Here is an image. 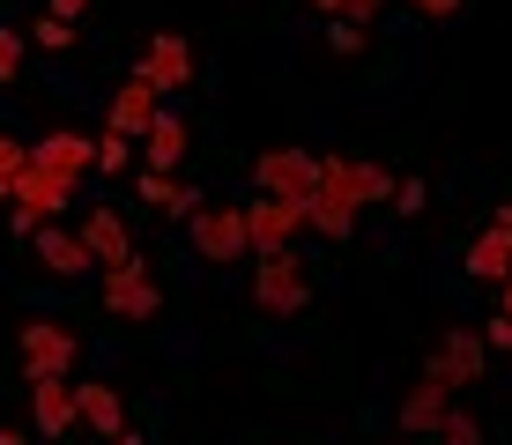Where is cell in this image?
Masks as SVG:
<instances>
[{
    "mask_svg": "<svg viewBox=\"0 0 512 445\" xmlns=\"http://www.w3.org/2000/svg\"><path fill=\"white\" fill-rule=\"evenodd\" d=\"M253 305L275 312V319H290V312L312 305V275H305V260H297V245H290V253H260L253 260Z\"/></svg>",
    "mask_w": 512,
    "mask_h": 445,
    "instance_id": "obj_1",
    "label": "cell"
},
{
    "mask_svg": "<svg viewBox=\"0 0 512 445\" xmlns=\"http://www.w3.org/2000/svg\"><path fill=\"white\" fill-rule=\"evenodd\" d=\"M386 193H394V178H386V164H372V156H320V201L372 208Z\"/></svg>",
    "mask_w": 512,
    "mask_h": 445,
    "instance_id": "obj_2",
    "label": "cell"
},
{
    "mask_svg": "<svg viewBox=\"0 0 512 445\" xmlns=\"http://www.w3.org/2000/svg\"><path fill=\"white\" fill-rule=\"evenodd\" d=\"M193 230V253H201L208 267H238V260H253V238H245V208H193L186 216Z\"/></svg>",
    "mask_w": 512,
    "mask_h": 445,
    "instance_id": "obj_3",
    "label": "cell"
},
{
    "mask_svg": "<svg viewBox=\"0 0 512 445\" xmlns=\"http://www.w3.org/2000/svg\"><path fill=\"white\" fill-rule=\"evenodd\" d=\"M15 349H23V379H75V356H82V342L60 319H30L15 334Z\"/></svg>",
    "mask_w": 512,
    "mask_h": 445,
    "instance_id": "obj_4",
    "label": "cell"
},
{
    "mask_svg": "<svg viewBox=\"0 0 512 445\" xmlns=\"http://www.w3.org/2000/svg\"><path fill=\"white\" fill-rule=\"evenodd\" d=\"M253 186L268 193V201H312V193H320V156L312 149H260Z\"/></svg>",
    "mask_w": 512,
    "mask_h": 445,
    "instance_id": "obj_5",
    "label": "cell"
},
{
    "mask_svg": "<svg viewBox=\"0 0 512 445\" xmlns=\"http://www.w3.org/2000/svg\"><path fill=\"white\" fill-rule=\"evenodd\" d=\"M104 312L112 319H156L164 312V290H156V275H149V260H119V267H104Z\"/></svg>",
    "mask_w": 512,
    "mask_h": 445,
    "instance_id": "obj_6",
    "label": "cell"
},
{
    "mask_svg": "<svg viewBox=\"0 0 512 445\" xmlns=\"http://www.w3.org/2000/svg\"><path fill=\"white\" fill-rule=\"evenodd\" d=\"M483 371H490V349H483V334H475V327H453L446 342L431 349L423 379H431V386H446V394H461V386H475Z\"/></svg>",
    "mask_w": 512,
    "mask_h": 445,
    "instance_id": "obj_7",
    "label": "cell"
},
{
    "mask_svg": "<svg viewBox=\"0 0 512 445\" xmlns=\"http://www.w3.org/2000/svg\"><path fill=\"white\" fill-rule=\"evenodd\" d=\"M297 230H305V201H268V193H253V201H245V238H253V260H260V253H290Z\"/></svg>",
    "mask_w": 512,
    "mask_h": 445,
    "instance_id": "obj_8",
    "label": "cell"
},
{
    "mask_svg": "<svg viewBox=\"0 0 512 445\" xmlns=\"http://www.w3.org/2000/svg\"><path fill=\"white\" fill-rule=\"evenodd\" d=\"M75 186H82V178H60V171H45V164H23V171H15V186H8V208H30L38 223H52V216L75 208Z\"/></svg>",
    "mask_w": 512,
    "mask_h": 445,
    "instance_id": "obj_9",
    "label": "cell"
},
{
    "mask_svg": "<svg viewBox=\"0 0 512 445\" xmlns=\"http://www.w3.org/2000/svg\"><path fill=\"white\" fill-rule=\"evenodd\" d=\"M156 119H164V89L141 82V75H127L112 89V104H104V134H127V141H141Z\"/></svg>",
    "mask_w": 512,
    "mask_h": 445,
    "instance_id": "obj_10",
    "label": "cell"
},
{
    "mask_svg": "<svg viewBox=\"0 0 512 445\" xmlns=\"http://www.w3.org/2000/svg\"><path fill=\"white\" fill-rule=\"evenodd\" d=\"M134 75H141V82H156V89H186V82H193V45L179 38V30H156Z\"/></svg>",
    "mask_w": 512,
    "mask_h": 445,
    "instance_id": "obj_11",
    "label": "cell"
},
{
    "mask_svg": "<svg viewBox=\"0 0 512 445\" xmlns=\"http://www.w3.org/2000/svg\"><path fill=\"white\" fill-rule=\"evenodd\" d=\"M30 164H45V171H60V178H90L97 171V141L75 134V127H52L38 149H30Z\"/></svg>",
    "mask_w": 512,
    "mask_h": 445,
    "instance_id": "obj_12",
    "label": "cell"
},
{
    "mask_svg": "<svg viewBox=\"0 0 512 445\" xmlns=\"http://www.w3.org/2000/svg\"><path fill=\"white\" fill-rule=\"evenodd\" d=\"M30 423H38L45 438H67L75 431V379H30Z\"/></svg>",
    "mask_w": 512,
    "mask_h": 445,
    "instance_id": "obj_13",
    "label": "cell"
},
{
    "mask_svg": "<svg viewBox=\"0 0 512 445\" xmlns=\"http://www.w3.org/2000/svg\"><path fill=\"white\" fill-rule=\"evenodd\" d=\"M75 238L90 245V260H97V267H119V260H134V238H127V216H119V208H90Z\"/></svg>",
    "mask_w": 512,
    "mask_h": 445,
    "instance_id": "obj_14",
    "label": "cell"
},
{
    "mask_svg": "<svg viewBox=\"0 0 512 445\" xmlns=\"http://www.w3.org/2000/svg\"><path fill=\"white\" fill-rule=\"evenodd\" d=\"M30 245H38L45 275H60V282H75V275H90V267H97V260H90V245H82L75 230H60V223H45V230H38Z\"/></svg>",
    "mask_w": 512,
    "mask_h": 445,
    "instance_id": "obj_15",
    "label": "cell"
},
{
    "mask_svg": "<svg viewBox=\"0 0 512 445\" xmlns=\"http://www.w3.org/2000/svg\"><path fill=\"white\" fill-rule=\"evenodd\" d=\"M186 149H193V127L179 112H164L149 134H141V156H149V171H164V178H179V164H186Z\"/></svg>",
    "mask_w": 512,
    "mask_h": 445,
    "instance_id": "obj_16",
    "label": "cell"
},
{
    "mask_svg": "<svg viewBox=\"0 0 512 445\" xmlns=\"http://www.w3.org/2000/svg\"><path fill=\"white\" fill-rule=\"evenodd\" d=\"M446 408H453V394H446V386L416 379L409 394H401V431H409V438H438V423H446Z\"/></svg>",
    "mask_w": 512,
    "mask_h": 445,
    "instance_id": "obj_17",
    "label": "cell"
},
{
    "mask_svg": "<svg viewBox=\"0 0 512 445\" xmlns=\"http://www.w3.org/2000/svg\"><path fill=\"white\" fill-rule=\"evenodd\" d=\"M134 201H141V208H156V216H179V223H186L193 208H201V193H193L186 178H164V171H141V178H134Z\"/></svg>",
    "mask_w": 512,
    "mask_h": 445,
    "instance_id": "obj_18",
    "label": "cell"
},
{
    "mask_svg": "<svg viewBox=\"0 0 512 445\" xmlns=\"http://www.w3.org/2000/svg\"><path fill=\"white\" fill-rule=\"evenodd\" d=\"M75 416L82 423H90V431L97 438H119V431H127V401H119V386H75Z\"/></svg>",
    "mask_w": 512,
    "mask_h": 445,
    "instance_id": "obj_19",
    "label": "cell"
},
{
    "mask_svg": "<svg viewBox=\"0 0 512 445\" xmlns=\"http://www.w3.org/2000/svg\"><path fill=\"white\" fill-rule=\"evenodd\" d=\"M461 267H468L475 282H505V267H512V230H505V223H490L483 238L468 245V260H461Z\"/></svg>",
    "mask_w": 512,
    "mask_h": 445,
    "instance_id": "obj_20",
    "label": "cell"
},
{
    "mask_svg": "<svg viewBox=\"0 0 512 445\" xmlns=\"http://www.w3.org/2000/svg\"><path fill=\"white\" fill-rule=\"evenodd\" d=\"M305 230H320V238H334V245H342L349 230H357V208H342V201H320V193H312V201H305Z\"/></svg>",
    "mask_w": 512,
    "mask_h": 445,
    "instance_id": "obj_21",
    "label": "cell"
},
{
    "mask_svg": "<svg viewBox=\"0 0 512 445\" xmlns=\"http://www.w3.org/2000/svg\"><path fill=\"white\" fill-rule=\"evenodd\" d=\"M23 38H30V45H45V52H67V45H75V23H60V15H38Z\"/></svg>",
    "mask_w": 512,
    "mask_h": 445,
    "instance_id": "obj_22",
    "label": "cell"
},
{
    "mask_svg": "<svg viewBox=\"0 0 512 445\" xmlns=\"http://www.w3.org/2000/svg\"><path fill=\"white\" fill-rule=\"evenodd\" d=\"M438 445H483V423H475L468 408H446V423H438Z\"/></svg>",
    "mask_w": 512,
    "mask_h": 445,
    "instance_id": "obj_23",
    "label": "cell"
},
{
    "mask_svg": "<svg viewBox=\"0 0 512 445\" xmlns=\"http://www.w3.org/2000/svg\"><path fill=\"white\" fill-rule=\"evenodd\" d=\"M127 164H134V141H127V134H104V141H97V171L112 178V171H127Z\"/></svg>",
    "mask_w": 512,
    "mask_h": 445,
    "instance_id": "obj_24",
    "label": "cell"
},
{
    "mask_svg": "<svg viewBox=\"0 0 512 445\" xmlns=\"http://www.w3.org/2000/svg\"><path fill=\"white\" fill-rule=\"evenodd\" d=\"M23 45H30L23 30H0V89H8L15 75H23Z\"/></svg>",
    "mask_w": 512,
    "mask_h": 445,
    "instance_id": "obj_25",
    "label": "cell"
},
{
    "mask_svg": "<svg viewBox=\"0 0 512 445\" xmlns=\"http://www.w3.org/2000/svg\"><path fill=\"white\" fill-rule=\"evenodd\" d=\"M23 164H30V149H23L15 134H0V193L15 186V171H23Z\"/></svg>",
    "mask_w": 512,
    "mask_h": 445,
    "instance_id": "obj_26",
    "label": "cell"
},
{
    "mask_svg": "<svg viewBox=\"0 0 512 445\" xmlns=\"http://www.w3.org/2000/svg\"><path fill=\"white\" fill-rule=\"evenodd\" d=\"M379 15H386V0H342V23H357V30H372ZM327 23H334V15H327Z\"/></svg>",
    "mask_w": 512,
    "mask_h": 445,
    "instance_id": "obj_27",
    "label": "cell"
},
{
    "mask_svg": "<svg viewBox=\"0 0 512 445\" xmlns=\"http://www.w3.org/2000/svg\"><path fill=\"white\" fill-rule=\"evenodd\" d=\"M327 52H364V30H357V23H342V15H334V23H327Z\"/></svg>",
    "mask_w": 512,
    "mask_h": 445,
    "instance_id": "obj_28",
    "label": "cell"
},
{
    "mask_svg": "<svg viewBox=\"0 0 512 445\" xmlns=\"http://www.w3.org/2000/svg\"><path fill=\"white\" fill-rule=\"evenodd\" d=\"M483 349H490V356L512 349V319H505V312H498V319H483Z\"/></svg>",
    "mask_w": 512,
    "mask_h": 445,
    "instance_id": "obj_29",
    "label": "cell"
},
{
    "mask_svg": "<svg viewBox=\"0 0 512 445\" xmlns=\"http://www.w3.org/2000/svg\"><path fill=\"white\" fill-rule=\"evenodd\" d=\"M394 201H401V216H423V178H401Z\"/></svg>",
    "mask_w": 512,
    "mask_h": 445,
    "instance_id": "obj_30",
    "label": "cell"
},
{
    "mask_svg": "<svg viewBox=\"0 0 512 445\" xmlns=\"http://www.w3.org/2000/svg\"><path fill=\"white\" fill-rule=\"evenodd\" d=\"M82 8H90V0H45V15H60V23H75Z\"/></svg>",
    "mask_w": 512,
    "mask_h": 445,
    "instance_id": "obj_31",
    "label": "cell"
},
{
    "mask_svg": "<svg viewBox=\"0 0 512 445\" xmlns=\"http://www.w3.org/2000/svg\"><path fill=\"white\" fill-rule=\"evenodd\" d=\"M416 15H461V0H409Z\"/></svg>",
    "mask_w": 512,
    "mask_h": 445,
    "instance_id": "obj_32",
    "label": "cell"
},
{
    "mask_svg": "<svg viewBox=\"0 0 512 445\" xmlns=\"http://www.w3.org/2000/svg\"><path fill=\"white\" fill-rule=\"evenodd\" d=\"M498 312L512 319V267H505V282H498Z\"/></svg>",
    "mask_w": 512,
    "mask_h": 445,
    "instance_id": "obj_33",
    "label": "cell"
},
{
    "mask_svg": "<svg viewBox=\"0 0 512 445\" xmlns=\"http://www.w3.org/2000/svg\"><path fill=\"white\" fill-rule=\"evenodd\" d=\"M104 445H141V431H119V438H104Z\"/></svg>",
    "mask_w": 512,
    "mask_h": 445,
    "instance_id": "obj_34",
    "label": "cell"
},
{
    "mask_svg": "<svg viewBox=\"0 0 512 445\" xmlns=\"http://www.w3.org/2000/svg\"><path fill=\"white\" fill-rule=\"evenodd\" d=\"M312 8H320V15H342V0H312Z\"/></svg>",
    "mask_w": 512,
    "mask_h": 445,
    "instance_id": "obj_35",
    "label": "cell"
},
{
    "mask_svg": "<svg viewBox=\"0 0 512 445\" xmlns=\"http://www.w3.org/2000/svg\"><path fill=\"white\" fill-rule=\"evenodd\" d=\"M0 445H30V438H23V431H0Z\"/></svg>",
    "mask_w": 512,
    "mask_h": 445,
    "instance_id": "obj_36",
    "label": "cell"
},
{
    "mask_svg": "<svg viewBox=\"0 0 512 445\" xmlns=\"http://www.w3.org/2000/svg\"><path fill=\"white\" fill-rule=\"evenodd\" d=\"M498 223H505V230H512V201H505V208H498Z\"/></svg>",
    "mask_w": 512,
    "mask_h": 445,
    "instance_id": "obj_37",
    "label": "cell"
},
{
    "mask_svg": "<svg viewBox=\"0 0 512 445\" xmlns=\"http://www.w3.org/2000/svg\"><path fill=\"white\" fill-rule=\"evenodd\" d=\"M0 208H8V193H0Z\"/></svg>",
    "mask_w": 512,
    "mask_h": 445,
    "instance_id": "obj_38",
    "label": "cell"
}]
</instances>
